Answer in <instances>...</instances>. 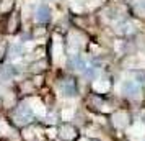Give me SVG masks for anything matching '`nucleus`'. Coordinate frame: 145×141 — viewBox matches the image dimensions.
Here are the masks:
<instances>
[{"label":"nucleus","instance_id":"nucleus-1","mask_svg":"<svg viewBox=\"0 0 145 141\" xmlns=\"http://www.w3.org/2000/svg\"><path fill=\"white\" fill-rule=\"evenodd\" d=\"M138 92H140V89H138L135 81H125L122 84V94L127 97H137Z\"/></svg>","mask_w":145,"mask_h":141},{"label":"nucleus","instance_id":"nucleus-2","mask_svg":"<svg viewBox=\"0 0 145 141\" xmlns=\"http://www.w3.org/2000/svg\"><path fill=\"white\" fill-rule=\"evenodd\" d=\"M31 117H33V112H31V108L28 105L18 107V110H16V120H18V123H28L31 120Z\"/></svg>","mask_w":145,"mask_h":141},{"label":"nucleus","instance_id":"nucleus-3","mask_svg":"<svg viewBox=\"0 0 145 141\" xmlns=\"http://www.w3.org/2000/svg\"><path fill=\"white\" fill-rule=\"evenodd\" d=\"M36 20L39 23H46V21L51 20V10L47 5H39L38 10H36Z\"/></svg>","mask_w":145,"mask_h":141},{"label":"nucleus","instance_id":"nucleus-4","mask_svg":"<svg viewBox=\"0 0 145 141\" xmlns=\"http://www.w3.org/2000/svg\"><path fill=\"white\" fill-rule=\"evenodd\" d=\"M60 92L65 95V97H75L77 95V87H75V84L70 81H65L60 84Z\"/></svg>","mask_w":145,"mask_h":141},{"label":"nucleus","instance_id":"nucleus-5","mask_svg":"<svg viewBox=\"0 0 145 141\" xmlns=\"http://www.w3.org/2000/svg\"><path fill=\"white\" fill-rule=\"evenodd\" d=\"M69 66L72 67V69H77V71H85L86 69V62L85 59L80 56V54H77V56H73L72 59H70V64Z\"/></svg>","mask_w":145,"mask_h":141},{"label":"nucleus","instance_id":"nucleus-6","mask_svg":"<svg viewBox=\"0 0 145 141\" xmlns=\"http://www.w3.org/2000/svg\"><path fill=\"white\" fill-rule=\"evenodd\" d=\"M85 75L88 77V79L95 77V75H96V69H95V67H88V69L85 71Z\"/></svg>","mask_w":145,"mask_h":141},{"label":"nucleus","instance_id":"nucleus-7","mask_svg":"<svg viewBox=\"0 0 145 141\" xmlns=\"http://www.w3.org/2000/svg\"><path fill=\"white\" fill-rule=\"evenodd\" d=\"M15 74H16V69H13V66L5 67V75H15Z\"/></svg>","mask_w":145,"mask_h":141},{"label":"nucleus","instance_id":"nucleus-8","mask_svg":"<svg viewBox=\"0 0 145 141\" xmlns=\"http://www.w3.org/2000/svg\"><path fill=\"white\" fill-rule=\"evenodd\" d=\"M138 81L145 82V72H138Z\"/></svg>","mask_w":145,"mask_h":141}]
</instances>
